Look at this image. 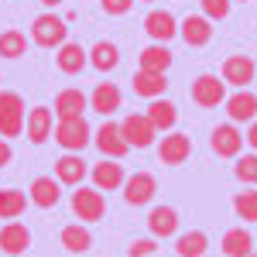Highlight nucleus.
<instances>
[{
  "instance_id": "412c9836",
  "label": "nucleus",
  "mask_w": 257,
  "mask_h": 257,
  "mask_svg": "<svg viewBox=\"0 0 257 257\" xmlns=\"http://www.w3.org/2000/svg\"><path fill=\"white\" fill-rule=\"evenodd\" d=\"M165 89H168L165 72H151V69H138V72H134V93H138V96L158 99V96H165Z\"/></svg>"
},
{
  "instance_id": "bb28decb",
  "label": "nucleus",
  "mask_w": 257,
  "mask_h": 257,
  "mask_svg": "<svg viewBox=\"0 0 257 257\" xmlns=\"http://www.w3.org/2000/svg\"><path fill=\"white\" fill-rule=\"evenodd\" d=\"M89 65L96 69V72H110V69H117L120 65V48L113 41H96L93 48H89Z\"/></svg>"
},
{
  "instance_id": "9d476101",
  "label": "nucleus",
  "mask_w": 257,
  "mask_h": 257,
  "mask_svg": "<svg viewBox=\"0 0 257 257\" xmlns=\"http://www.w3.org/2000/svg\"><path fill=\"white\" fill-rule=\"evenodd\" d=\"M178 35H182V41L189 48H202V45L213 41V21L206 18V14H189L178 24Z\"/></svg>"
},
{
  "instance_id": "1a4fd4ad",
  "label": "nucleus",
  "mask_w": 257,
  "mask_h": 257,
  "mask_svg": "<svg viewBox=\"0 0 257 257\" xmlns=\"http://www.w3.org/2000/svg\"><path fill=\"white\" fill-rule=\"evenodd\" d=\"M257 65L250 55H230L223 62V82L233 86V89H247V82H254Z\"/></svg>"
},
{
  "instance_id": "5701e85b",
  "label": "nucleus",
  "mask_w": 257,
  "mask_h": 257,
  "mask_svg": "<svg viewBox=\"0 0 257 257\" xmlns=\"http://www.w3.org/2000/svg\"><path fill=\"white\" fill-rule=\"evenodd\" d=\"M120 103H123V93L113 82H99L96 89H93V96H89V106L96 113H103V117H110L113 110H120Z\"/></svg>"
},
{
  "instance_id": "4be33fe9",
  "label": "nucleus",
  "mask_w": 257,
  "mask_h": 257,
  "mask_svg": "<svg viewBox=\"0 0 257 257\" xmlns=\"http://www.w3.org/2000/svg\"><path fill=\"white\" fill-rule=\"evenodd\" d=\"M144 117L151 120V127H155V131H165V134H168V131H172V127H175V120H178V110H175V103H172V99H151V106H148V113H144Z\"/></svg>"
},
{
  "instance_id": "f8f14e48",
  "label": "nucleus",
  "mask_w": 257,
  "mask_h": 257,
  "mask_svg": "<svg viewBox=\"0 0 257 257\" xmlns=\"http://www.w3.org/2000/svg\"><path fill=\"white\" fill-rule=\"evenodd\" d=\"M192 155V141L189 134H178V131H168L158 144V158L161 165H182V161Z\"/></svg>"
},
{
  "instance_id": "7c9ffc66",
  "label": "nucleus",
  "mask_w": 257,
  "mask_h": 257,
  "mask_svg": "<svg viewBox=\"0 0 257 257\" xmlns=\"http://www.w3.org/2000/svg\"><path fill=\"white\" fill-rule=\"evenodd\" d=\"M24 48H28L24 31H18V28L0 31V55H4V59H21V55H24Z\"/></svg>"
},
{
  "instance_id": "c9c22d12",
  "label": "nucleus",
  "mask_w": 257,
  "mask_h": 257,
  "mask_svg": "<svg viewBox=\"0 0 257 257\" xmlns=\"http://www.w3.org/2000/svg\"><path fill=\"white\" fill-rule=\"evenodd\" d=\"M155 250H158L155 237H141V240H134V243L127 247V257H151Z\"/></svg>"
},
{
  "instance_id": "2eb2a0df",
  "label": "nucleus",
  "mask_w": 257,
  "mask_h": 257,
  "mask_svg": "<svg viewBox=\"0 0 257 257\" xmlns=\"http://www.w3.org/2000/svg\"><path fill=\"white\" fill-rule=\"evenodd\" d=\"M28 196H31V202L38 209H52V206H59V199H62V182L55 175H38L31 182Z\"/></svg>"
},
{
  "instance_id": "dca6fc26",
  "label": "nucleus",
  "mask_w": 257,
  "mask_h": 257,
  "mask_svg": "<svg viewBox=\"0 0 257 257\" xmlns=\"http://www.w3.org/2000/svg\"><path fill=\"white\" fill-rule=\"evenodd\" d=\"M31 247V230L24 226V223H18V219H11L7 226H0V250L11 257L24 254Z\"/></svg>"
},
{
  "instance_id": "58836bf2",
  "label": "nucleus",
  "mask_w": 257,
  "mask_h": 257,
  "mask_svg": "<svg viewBox=\"0 0 257 257\" xmlns=\"http://www.w3.org/2000/svg\"><path fill=\"white\" fill-rule=\"evenodd\" d=\"M247 144L257 151V120H250V127H247Z\"/></svg>"
},
{
  "instance_id": "f3484780",
  "label": "nucleus",
  "mask_w": 257,
  "mask_h": 257,
  "mask_svg": "<svg viewBox=\"0 0 257 257\" xmlns=\"http://www.w3.org/2000/svg\"><path fill=\"white\" fill-rule=\"evenodd\" d=\"M24 127H28V141L31 144H45L52 138V131H55V117H52L48 106H35L28 113V120H24Z\"/></svg>"
},
{
  "instance_id": "ddd939ff",
  "label": "nucleus",
  "mask_w": 257,
  "mask_h": 257,
  "mask_svg": "<svg viewBox=\"0 0 257 257\" xmlns=\"http://www.w3.org/2000/svg\"><path fill=\"white\" fill-rule=\"evenodd\" d=\"M55 65H59V72H65V76H79L82 69L89 65V52L82 48L79 41H62L59 55H55Z\"/></svg>"
},
{
  "instance_id": "4c0bfd02",
  "label": "nucleus",
  "mask_w": 257,
  "mask_h": 257,
  "mask_svg": "<svg viewBox=\"0 0 257 257\" xmlns=\"http://www.w3.org/2000/svg\"><path fill=\"white\" fill-rule=\"evenodd\" d=\"M11 158H14L11 144H7V138H0V168H4V165H11Z\"/></svg>"
},
{
  "instance_id": "a878e982",
  "label": "nucleus",
  "mask_w": 257,
  "mask_h": 257,
  "mask_svg": "<svg viewBox=\"0 0 257 257\" xmlns=\"http://www.w3.org/2000/svg\"><path fill=\"white\" fill-rule=\"evenodd\" d=\"M62 247H65L69 254H86V250L93 247V233L86 230V223H69V226H62Z\"/></svg>"
},
{
  "instance_id": "20e7f679",
  "label": "nucleus",
  "mask_w": 257,
  "mask_h": 257,
  "mask_svg": "<svg viewBox=\"0 0 257 257\" xmlns=\"http://www.w3.org/2000/svg\"><path fill=\"white\" fill-rule=\"evenodd\" d=\"M103 213H106V199H103V192L99 189H76L72 192V216L82 219V223H96V219H103Z\"/></svg>"
},
{
  "instance_id": "f257e3e1",
  "label": "nucleus",
  "mask_w": 257,
  "mask_h": 257,
  "mask_svg": "<svg viewBox=\"0 0 257 257\" xmlns=\"http://www.w3.org/2000/svg\"><path fill=\"white\" fill-rule=\"evenodd\" d=\"M31 41L38 48H59L62 41H69V28L55 11H45L31 21Z\"/></svg>"
},
{
  "instance_id": "423d86ee",
  "label": "nucleus",
  "mask_w": 257,
  "mask_h": 257,
  "mask_svg": "<svg viewBox=\"0 0 257 257\" xmlns=\"http://www.w3.org/2000/svg\"><path fill=\"white\" fill-rule=\"evenodd\" d=\"M123 199H127V206H148L151 199H155V192H158V182H155V175L151 172H134V175L123 178Z\"/></svg>"
},
{
  "instance_id": "4468645a",
  "label": "nucleus",
  "mask_w": 257,
  "mask_h": 257,
  "mask_svg": "<svg viewBox=\"0 0 257 257\" xmlns=\"http://www.w3.org/2000/svg\"><path fill=\"white\" fill-rule=\"evenodd\" d=\"M144 31H148V38H151V41L168 45V41L178 35V21H175L172 11H151V14L144 18Z\"/></svg>"
},
{
  "instance_id": "cd10ccee",
  "label": "nucleus",
  "mask_w": 257,
  "mask_h": 257,
  "mask_svg": "<svg viewBox=\"0 0 257 257\" xmlns=\"http://www.w3.org/2000/svg\"><path fill=\"white\" fill-rule=\"evenodd\" d=\"M89 106V99L82 96V89H62L59 96H55V113L59 120L65 117H82V110Z\"/></svg>"
},
{
  "instance_id": "39448f33",
  "label": "nucleus",
  "mask_w": 257,
  "mask_h": 257,
  "mask_svg": "<svg viewBox=\"0 0 257 257\" xmlns=\"http://www.w3.org/2000/svg\"><path fill=\"white\" fill-rule=\"evenodd\" d=\"M120 134H123V141H127L131 148H138V151L151 148L155 138H158V131L151 127V120L144 117V113H131V117H123V120H120Z\"/></svg>"
},
{
  "instance_id": "c756f323",
  "label": "nucleus",
  "mask_w": 257,
  "mask_h": 257,
  "mask_svg": "<svg viewBox=\"0 0 257 257\" xmlns=\"http://www.w3.org/2000/svg\"><path fill=\"white\" fill-rule=\"evenodd\" d=\"M206 247H209V237H206L202 230H189V233H182V237L175 240V254L178 257H202Z\"/></svg>"
},
{
  "instance_id": "7ed1b4c3",
  "label": "nucleus",
  "mask_w": 257,
  "mask_h": 257,
  "mask_svg": "<svg viewBox=\"0 0 257 257\" xmlns=\"http://www.w3.org/2000/svg\"><path fill=\"white\" fill-rule=\"evenodd\" d=\"M89 138H93V131H89L86 117H65L55 123V141L65 151H82L89 144Z\"/></svg>"
},
{
  "instance_id": "6ab92c4d",
  "label": "nucleus",
  "mask_w": 257,
  "mask_h": 257,
  "mask_svg": "<svg viewBox=\"0 0 257 257\" xmlns=\"http://www.w3.org/2000/svg\"><path fill=\"white\" fill-rule=\"evenodd\" d=\"M86 161H82L79 151H69V155H62L55 161V178H59L62 185H82V178H86Z\"/></svg>"
},
{
  "instance_id": "e433bc0d",
  "label": "nucleus",
  "mask_w": 257,
  "mask_h": 257,
  "mask_svg": "<svg viewBox=\"0 0 257 257\" xmlns=\"http://www.w3.org/2000/svg\"><path fill=\"white\" fill-rule=\"evenodd\" d=\"M99 7H103L106 14H127V11L134 7V0H99Z\"/></svg>"
},
{
  "instance_id": "f03ea898",
  "label": "nucleus",
  "mask_w": 257,
  "mask_h": 257,
  "mask_svg": "<svg viewBox=\"0 0 257 257\" xmlns=\"http://www.w3.org/2000/svg\"><path fill=\"white\" fill-rule=\"evenodd\" d=\"M24 99L21 93H0V138H18L24 131Z\"/></svg>"
},
{
  "instance_id": "a211bd4d",
  "label": "nucleus",
  "mask_w": 257,
  "mask_h": 257,
  "mask_svg": "<svg viewBox=\"0 0 257 257\" xmlns=\"http://www.w3.org/2000/svg\"><path fill=\"white\" fill-rule=\"evenodd\" d=\"M123 165L113 158H103L99 165H93V185H96L99 192H113V189H120L123 185Z\"/></svg>"
},
{
  "instance_id": "b1692460",
  "label": "nucleus",
  "mask_w": 257,
  "mask_h": 257,
  "mask_svg": "<svg viewBox=\"0 0 257 257\" xmlns=\"http://www.w3.org/2000/svg\"><path fill=\"white\" fill-rule=\"evenodd\" d=\"M223 254L226 257H247L254 250V237H250V230L247 226H230L226 233H223Z\"/></svg>"
},
{
  "instance_id": "6e6552de",
  "label": "nucleus",
  "mask_w": 257,
  "mask_h": 257,
  "mask_svg": "<svg viewBox=\"0 0 257 257\" xmlns=\"http://www.w3.org/2000/svg\"><path fill=\"white\" fill-rule=\"evenodd\" d=\"M93 141H96L99 155H103V158H113V161H120L127 151H131V144L123 141V134H120V123H113V120L99 123V131H96Z\"/></svg>"
},
{
  "instance_id": "393cba45",
  "label": "nucleus",
  "mask_w": 257,
  "mask_h": 257,
  "mask_svg": "<svg viewBox=\"0 0 257 257\" xmlns=\"http://www.w3.org/2000/svg\"><path fill=\"white\" fill-rule=\"evenodd\" d=\"M148 230H151V237H175L178 230V213L172 206H155L151 209V216H148Z\"/></svg>"
},
{
  "instance_id": "2f4dec72",
  "label": "nucleus",
  "mask_w": 257,
  "mask_h": 257,
  "mask_svg": "<svg viewBox=\"0 0 257 257\" xmlns=\"http://www.w3.org/2000/svg\"><path fill=\"white\" fill-rule=\"evenodd\" d=\"M24 206H28L24 192H18V189H0V219H18L24 213Z\"/></svg>"
},
{
  "instance_id": "f704fd0d",
  "label": "nucleus",
  "mask_w": 257,
  "mask_h": 257,
  "mask_svg": "<svg viewBox=\"0 0 257 257\" xmlns=\"http://www.w3.org/2000/svg\"><path fill=\"white\" fill-rule=\"evenodd\" d=\"M199 4H202V14L209 21H223L230 14V4H233V0H199Z\"/></svg>"
},
{
  "instance_id": "473e14b6",
  "label": "nucleus",
  "mask_w": 257,
  "mask_h": 257,
  "mask_svg": "<svg viewBox=\"0 0 257 257\" xmlns=\"http://www.w3.org/2000/svg\"><path fill=\"white\" fill-rule=\"evenodd\" d=\"M233 213H237L240 219H247V223H257V189L233 196Z\"/></svg>"
},
{
  "instance_id": "0eeeda50",
  "label": "nucleus",
  "mask_w": 257,
  "mask_h": 257,
  "mask_svg": "<svg viewBox=\"0 0 257 257\" xmlns=\"http://www.w3.org/2000/svg\"><path fill=\"white\" fill-rule=\"evenodd\" d=\"M226 99V82L219 79V76H209V72H202L196 82H192V103L196 106H206V110H213Z\"/></svg>"
},
{
  "instance_id": "72a5a7b5",
  "label": "nucleus",
  "mask_w": 257,
  "mask_h": 257,
  "mask_svg": "<svg viewBox=\"0 0 257 257\" xmlns=\"http://www.w3.org/2000/svg\"><path fill=\"white\" fill-rule=\"evenodd\" d=\"M233 175L243 185H257V155H240L237 165H233Z\"/></svg>"
},
{
  "instance_id": "aec40b11",
  "label": "nucleus",
  "mask_w": 257,
  "mask_h": 257,
  "mask_svg": "<svg viewBox=\"0 0 257 257\" xmlns=\"http://www.w3.org/2000/svg\"><path fill=\"white\" fill-rule=\"evenodd\" d=\"M223 103H226V113H230L233 123H247V120L257 117V96L250 89H237L233 96H226Z\"/></svg>"
},
{
  "instance_id": "c85d7f7f",
  "label": "nucleus",
  "mask_w": 257,
  "mask_h": 257,
  "mask_svg": "<svg viewBox=\"0 0 257 257\" xmlns=\"http://www.w3.org/2000/svg\"><path fill=\"white\" fill-rule=\"evenodd\" d=\"M141 69H151V72H168L172 69V52H168V45H148L144 52H141Z\"/></svg>"
},
{
  "instance_id": "ea45409f",
  "label": "nucleus",
  "mask_w": 257,
  "mask_h": 257,
  "mask_svg": "<svg viewBox=\"0 0 257 257\" xmlns=\"http://www.w3.org/2000/svg\"><path fill=\"white\" fill-rule=\"evenodd\" d=\"M41 4H45V7H48V11H52V7H59L62 0H41Z\"/></svg>"
},
{
  "instance_id": "9b49d317",
  "label": "nucleus",
  "mask_w": 257,
  "mask_h": 257,
  "mask_svg": "<svg viewBox=\"0 0 257 257\" xmlns=\"http://www.w3.org/2000/svg\"><path fill=\"white\" fill-rule=\"evenodd\" d=\"M209 148H213V155H219V158H237L240 148H243V138H240V131L233 123H219V127H213V134H209Z\"/></svg>"
}]
</instances>
